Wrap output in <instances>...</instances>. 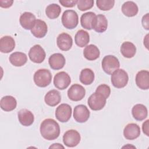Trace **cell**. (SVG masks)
<instances>
[{
	"label": "cell",
	"instance_id": "obj_8",
	"mask_svg": "<svg viewBox=\"0 0 149 149\" xmlns=\"http://www.w3.org/2000/svg\"><path fill=\"white\" fill-rule=\"evenodd\" d=\"M71 83L70 76L65 72L62 71L57 73L54 78V84L55 87L61 90L68 87Z\"/></svg>",
	"mask_w": 149,
	"mask_h": 149
},
{
	"label": "cell",
	"instance_id": "obj_17",
	"mask_svg": "<svg viewBox=\"0 0 149 149\" xmlns=\"http://www.w3.org/2000/svg\"><path fill=\"white\" fill-rule=\"evenodd\" d=\"M36 21V16L31 12H25L23 13L19 18L21 26L26 30H31Z\"/></svg>",
	"mask_w": 149,
	"mask_h": 149
},
{
	"label": "cell",
	"instance_id": "obj_19",
	"mask_svg": "<svg viewBox=\"0 0 149 149\" xmlns=\"http://www.w3.org/2000/svg\"><path fill=\"white\" fill-rule=\"evenodd\" d=\"M19 122L24 126L31 125L34 121L33 113L27 109H22L17 113Z\"/></svg>",
	"mask_w": 149,
	"mask_h": 149
},
{
	"label": "cell",
	"instance_id": "obj_11",
	"mask_svg": "<svg viewBox=\"0 0 149 149\" xmlns=\"http://www.w3.org/2000/svg\"><path fill=\"white\" fill-rule=\"evenodd\" d=\"M86 95L85 88L80 84H74L70 86L68 90L69 98L73 101L81 100Z\"/></svg>",
	"mask_w": 149,
	"mask_h": 149
},
{
	"label": "cell",
	"instance_id": "obj_33",
	"mask_svg": "<svg viewBox=\"0 0 149 149\" xmlns=\"http://www.w3.org/2000/svg\"><path fill=\"white\" fill-rule=\"evenodd\" d=\"M115 4L113 0H97L96 5L98 9L101 10H109L111 9Z\"/></svg>",
	"mask_w": 149,
	"mask_h": 149
},
{
	"label": "cell",
	"instance_id": "obj_25",
	"mask_svg": "<svg viewBox=\"0 0 149 149\" xmlns=\"http://www.w3.org/2000/svg\"><path fill=\"white\" fill-rule=\"evenodd\" d=\"M108 27V20L105 15L102 14H99L96 15L93 29L97 33H103L107 29Z\"/></svg>",
	"mask_w": 149,
	"mask_h": 149
},
{
	"label": "cell",
	"instance_id": "obj_28",
	"mask_svg": "<svg viewBox=\"0 0 149 149\" xmlns=\"http://www.w3.org/2000/svg\"><path fill=\"white\" fill-rule=\"evenodd\" d=\"M120 52L125 58H133L136 53V47L132 42L125 41L121 45Z\"/></svg>",
	"mask_w": 149,
	"mask_h": 149
},
{
	"label": "cell",
	"instance_id": "obj_32",
	"mask_svg": "<svg viewBox=\"0 0 149 149\" xmlns=\"http://www.w3.org/2000/svg\"><path fill=\"white\" fill-rule=\"evenodd\" d=\"M61 12L60 6L56 3H51L48 5L45 9V14L50 19H55L58 17Z\"/></svg>",
	"mask_w": 149,
	"mask_h": 149
},
{
	"label": "cell",
	"instance_id": "obj_39",
	"mask_svg": "<svg viewBox=\"0 0 149 149\" xmlns=\"http://www.w3.org/2000/svg\"><path fill=\"white\" fill-rule=\"evenodd\" d=\"M148 122L149 120L147 119L146 120L142 125V129H143V133L147 136H149V133H148Z\"/></svg>",
	"mask_w": 149,
	"mask_h": 149
},
{
	"label": "cell",
	"instance_id": "obj_23",
	"mask_svg": "<svg viewBox=\"0 0 149 149\" xmlns=\"http://www.w3.org/2000/svg\"><path fill=\"white\" fill-rule=\"evenodd\" d=\"M133 117L138 121L144 120L148 115L147 107L141 104H138L133 106L132 109Z\"/></svg>",
	"mask_w": 149,
	"mask_h": 149
},
{
	"label": "cell",
	"instance_id": "obj_12",
	"mask_svg": "<svg viewBox=\"0 0 149 149\" xmlns=\"http://www.w3.org/2000/svg\"><path fill=\"white\" fill-rule=\"evenodd\" d=\"M90 112L88 108L84 105H78L76 106L73 111V118L79 123L86 122L90 117Z\"/></svg>",
	"mask_w": 149,
	"mask_h": 149
},
{
	"label": "cell",
	"instance_id": "obj_5",
	"mask_svg": "<svg viewBox=\"0 0 149 149\" xmlns=\"http://www.w3.org/2000/svg\"><path fill=\"white\" fill-rule=\"evenodd\" d=\"M102 70L108 74H111L114 71L120 67V62L118 59L111 55L105 56L101 62Z\"/></svg>",
	"mask_w": 149,
	"mask_h": 149
},
{
	"label": "cell",
	"instance_id": "obj_21",
	"mask_svg": "<svg viewBox=\"0 0 149 149\" xmlns=\"http://www.w3.org/2000/svg\"><path fill=\"white\" fill-rule=\"evenodd\" d=\"M44 101L47 105L50 107H55L59 104L61 101V94L56 90H51L45 94Z\"/></svg>",
	"mask_w": 149,
	"mask_h": 149
},
{
	"label": "cell",
	"instance_id": "obj_31",
	"mask_svg": "<svg viewBox=\"0 0 149 149\" xmlns=\"http://www.w3.org/2000/svg\"><path fill=\"white\" fill-rule=\"evenodd\" d=\"M95 75L94 72L89 68H85L81 70L79 79L81 83L84 85H90L94 80Z\"/></svg>",
	"mask_w": 149,
	"mask_h": 149
},
{
	"label": "cell",
	"instance_id": "obj_20",
	"mask_svg": "<svg viewBox=\"0 0 149 149\" xmlns=\"http://www.w3.org/2000/svg\"><path fill=\"white\" fill-rule=\"evenodd\" d=\"M15 47V41L13 37L5 36L0 39V51L8 54L12 52Z\"/></svg>",
	"mask_w": 149,
	"mask_h": 149
},
{
	"label": "cell",
	"instance_id": "obj_35",
	"mask_svg": "<svg viewBox=\"0 0 149 149\" xmlns=\"http://www.w3.org/2000/svg\"><path fill=\"white\" fill-rule=\"evenodd\" d=\"M95 92L103 95L107 99L110 95L111 88L108 85L102 84L97 87Z\"/></svg>",
	"mask_w": 149,
	"mask_h": 149
},
{
	"label": "cell",
	"instance_id": "obj_6",
	"mask_svg": "<svg viewBox=\"0 0 149 149\" xmlns=\"http://www.w3.org/2000/svg\"><path fill=\"white\" fill-rule=\"evenodd\" d=\"M106 100L107 98L103 95L95 92L89 97L87 103L93 111H99L105 107Z\"/></svg>",
	"mask_w": 149,
	"mask_h": 149
},
{
	"label": "cell",
	"instance_id": "obj_13",
	"mask_svg": "<svg viewBox=\"0 0 149 149\" xmlns=\"http://www.w3.org/2000/svg\"><path fill=\"white\" fill-rule=\"evenodd\" d=\"M56 44L61 50L67 51L72 47L73 39L69 34L62 33L57 37Z\"/></svg>",
	"mask_w": 149,
	"mask_h": 149
},
{
	"label": "cell",
	"instance_id": "obj_2",
	"mask_svg": "<svg viewBox=\"0 0 149 149\" xmlns=\"http://www.w3.org/2000/svg\"><path fill=\"white\" fill-rule=\"evenodd\" d=\"M34 83L40 87H45L49 85L52 80V74L48 69H40L34 74Z\"/></svg>",
	"mask_w": 149,
	"mask_h": 149
},
{
	"label": "cell",
	"instance_id": "obj_10",
	"mask_svg": "<svg viewBox=\"0 0 149 149\" xmlns=\"http://www.w3.org/2000/svg\"><path fill=\"white\" fill-rule=\"evenodd\" d=\"M46 56V54L43 48L39 44L34 45L32 47L29 52V57L30 59L34 63H42Z\"/></svg>",
	"mask_w": 149,
	"mask_h": 149
},
{
	"label": "cell",
	"instance_id": "obj_27",
	"mask_svg": "<svg viewBox=\"0 0 149 149\" xmlns=\"http://www.w3.org/2000/svg\"><path fill=\"white\" fill-rule=\"evenodd\" d=\"M100 51L98 48L94 45L90 44L87 45L83 50L84 57L88 61H94L99 58Z\"/></svg>",
	"mask_w": 149,
	"mask_h": 149
},
{
	"label": "cell",
	"instance_id": "obj_29",
	"mask_svg": "<svg viewBox=\"0 0 149 149\" xmlns=\"http://www.w3.org/2000/svg\"><path fill=\"white\" fill-rule=\"evenodd\" d=\"M90 41V36L87 31L84 30L77 31L74 36L75 44L79 47H86Z\"/></svg>",
	"mask_w": 149,
	"mask_h": 149
},
{
	"label": "cell",
	"instance_id": "obj_26",
	"mask_svg": "<svg viewBox=\"0 0 149 149\" xmlns=\"http://www.w3.org/2000/svg\"><path fill=\"white\" fill-rule=\"evenodd\" d=\"M9 62L15 66L20 67L23 66L27 61V55L22 52H15L9 56Z\"/></svg>",
	"mask_w": 149,
	"mask_h": 149
},
{
	"label": "cell",
	"instance_id": "obj_15",
	"mask_svg": "<svg viewBox=\"0 0 149 149\" xmlns=\"http://www.w3.org/2000/svg\"><path fill=\"white\" fill-rule=\"evenodd\" d=\"M48 26L47 23L41 19H36L34 27L31 30V34L36 38H43L47 33Z\"/></svg>",
	"mask_w": 149,
	"mask_h": 149
},
{
	"label": "cell",
	"instance_id": "obj_24",
	"mask_svg": "<svg viewBox=\"0 0 149 149\" xmlns=\"http://www.w3.org/2000/svg\"><path fill=\"white\" fill-rule=\"evenodd\" d=\"M95 17L96 15L93 12H88L83 13L80 17L81 26L84 29L88 30L93 29Z\"/></svg>",
	"mask_w": 149,
	"mask_h": 149
},
{
	"label": "cell",
	"instance_id": "obj_40",
	"mask_svg": "<svg viewBox=\"0 0 149 149\" xmlns=\"http://www.w3.org/2000/svg\"><path fill=\"white\" fill-rule=\"evenodd\" d=\"M49 148H64V146L59 143H54L49 146Z\"/></svg>",
	"mask_w": 149,
	"mask_h": 149
},
{
	"label": "cell",
	"instance_id": "obj_38",
	"mask_svg": "<svg viewBox=\"0 0 149 149\" xmlns=\"http://www.w3.org/2000/svg\"><path fill=\"white\" fill-rule=\"evenodd\" d=\"M13 3V1L10 0H0V6L1 8H8L10 7Z\"/></svg>",
	"mask_w": 149,
	"mask_h": 149
},
{
	"label": "cell",
	"instance_id": "obj_16",
	"mask_svg": "<svg viewBox=\"0 0 149 149\" xmlns=\"http://www.w3.org/2000/svg\"><path fill=\"white\" fill-rule=\"evenodd\" d=\"M48 63L51 69L54 70H59L64 67L66 60L62 54L55 53L49 56Z\"/></svg>",
	"mask_w": 149,
	"mask_h": 149
},
{
	"label": "cell",
	"instance_id": "obj_34",
	"mask_svg": "<svg viewBox=\"0 0 149 149\" xmlns=\"http://www.w3.org/2000/svg\"><path fill=\"white\" fill-rule=\"evenodd\" d=\"M93 0H79L77 1V8L81 11H86L90 9L94 5Z\"/></svg>",
	"mask_w": 149,
	"mask_h": 149
},
{
	"label": "cell",
	"instance_id": "obj_9",
	"mask_svg": "<svg viewBox=\"0 0 149 149\" xmlns=\"http://www.w3.org/2000/svg\"><path fill=\"white\" fill-rule=\"evenodd\" d=\"M72 112V107L69 104H62L56 109L55 117L61 122H66L70 119Z\"/></svg>",
	"mask_w": 149,
	"mask_h": 149
},
{
	"label": "cell",
	"instance_id": "obj_4",
	"mask_svg": "<svg viewBox=\"0 0 149 149\" xmlns=\"http://www.w3.org/2000/svg\"><path fill=\"white\" fill-rule=\"evenodd\" d=\"M61 21L65 28L72 30L77 27L79 23V16L76 11L66 10L62 14Z\"/></svg>",
	"mask_w": 149,
	"mask_h": 149
},
{
	"label": "cell",
	"instance_id": "obj_14",
	"mask_svg": "<svg viewBox=\"0 0 149 149\" xmlns=\"http://www.w3.org/2000/svg\"><path fill=\"white\" fill-rule=\"evenodd\" d=\"M140 127L137 124L130 123L125 127L123 136L126 139L133 140L140 136Z\"/></svg>",
	"mask_w": 149,
	"mask_h": 149
},
{
	"label": "cell",
	"instance_id": "obj_1",
	"mask_svg": "<svg viewBox=\"0 0 149 149\" xmlns=\"http://www.w3.org/2000/svg\"><path fill=\"white\" fill-rule=\"evenodd\" d=\"M42 137L47 140H54L60 134V127L58 123L53 119H44L40 127Z\"/></svg>",
	"mask_w": 149,
	"mask_h": 149
},
{
	"label": "cell",
	"instance_id": "obj_41",
	"mask_svg": "<svg viewBox=\"0 0 149 149\" xmlns=\"http://www.w3.org/2000/svg\"><path fill=\"white\" fill-rule=\"evenodd\" d=\"M148 34H147L145 38H144V45H145L147 49H148Z\"/></svg>",
	"mask_w": 149,
	"mask_h": 149
},
{
	"label": "cell",
	"instance_id": "obj_7",
	"mask_svg": "<svg viewBox=\"0 0 149 149\" xmlns=\"http://www.w3.org/2000/svg\"><path fill=\"white\" fill-rule=\"evenodd\" d=\"M80 133L74 129L67 130L63 136V142L68 147H76L80 143Z\"/></svg>",
	"mask_w": 149,
	"mask_h": 149
},
{
	"label": "cell",
	"instance_id": "obj_36",
	"mask_svg": "<svg viewBox=\"0 0 149 149\" xmlns=\"http://www.w3.org/2000/svg\"><path fill=\"white\" fill-rule=\"evenodd\" d=\"M59 2L64 7L72 8L77 5V1L76 0H59Z\"/></svg>",
	"mask_w": 149,
	"mask_h": 149
},
{
	"label": "cell",
	"instance_id": "obj_3",
	"mask_svg": "<svg viewBox=\"0 0 149 149\" xmlns=\"http://www.w3.org/2000/svg\"><path fill=\"white\" fill-rule=\"evenodd\" d=\"M128 80V74L123 69H118L111 74V83L116 88H122L125 87L127 85Z\"/></svg>",
	"mask_w": 149,
	"mask_h": 149
},
{
	"label": "cell",
	"instance_id": "obj_22",
	"mask_svg": "<svg viewBox=\"0 0 149 149\" xmlns=\"http://www.w3.org/2000/svg\"><path fill=\"white\" fill-rule=\"evenodd\" d=\"M1 108L6 111L10 112L14 110L17 106V101L16 98L11 95H6L3 97L0 101Z\"/></svg>",
	"mask_w": 149,
	"mask_h": 149
},
{
	"label": "cell",
	"instance_id": "obj_30",
	"mask_svg": "<svg viewBox=\"0 0 149 149\" xmlns=\"http://www.w3.org/2000/svg\"><path fill=\"white\" fill-rule=\"evenodd\" d=\"M122 12L126 16L133 17L137 14L139 8L134 2L126 1L122 6Z\"/></svg>",
	"mask_w": 149,
	"mask_h": 149
},
{
	"label": "cell",
	"instance_id": "obj_37",
	"mask_svg": "<svg viewBox=\"0 0 149 149\" xmlns=\"http://www.w3.org/2000/svg\"><path fill=\"white\" fill-rule=\"evenodd\" d=\"M148 13H146L142 17L141 23L143 27L148 30L149 29V19H148Z\"/></svg>",
	"mask_w": 149,
	"mask_h": 149
},
{
	"label": "cell",
	"instance_id": "obj_18",
	"mask_svg": "<svg viewBox=\"0 0 149 149\" xmlns=\"http://www.w3.org/2000/svg\"><path fill=\"white\" fill-rule=\"evenodd\" d=\"M136 84L141 90L149 88V72L146 70L139 71L136 76Z\"/></svg>",
	"mask_w": 149,
	"mask_h": 149
}]
</instances>
